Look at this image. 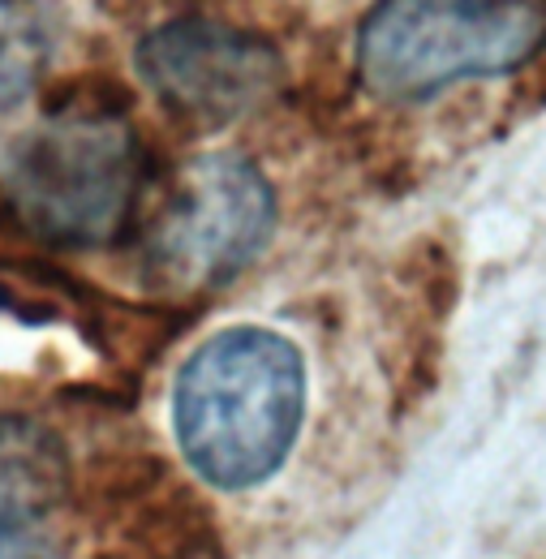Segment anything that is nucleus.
Instances as JSON below:
<instances>
[{"mask_svg": "<svg viewBox=\"0 0 546 559\" xmlns=\"http://www.w3.org/2000/svg\"><path fill=\"white\" fill-rule=\"evenodd\" d=\"M546 48V0H379L357 31V78L392 104L525 70Z\"/></svg>", "mask_w": 546, "mask_h": 559, "instance_id": "nucleus-3", "label": "nucleus"}, {"mask_svg": "<svg viewBox=\"0 0 546 559\" xmlns=\"http://www.w3.org/2000/svg\"><path fill=\"white\" fill-rule=\"evenodd\" d=\"M134 70L168 112L199 126H228L275 91L280 52L246 26L186 13L142 35Z\"/></svg>", "mask_w": 546, "mask_h": 559, "instance_id": "nucleus-5", "label": "nucleus"}, {"mask_svg": "<svg viewBox=\"0 0 546 559\" xmlns=\"http://www.w3.org/2000/svg\"><path fill=\"white\" fill-rule=\"evenodd\" d=\"M306 421V357L272 328H224L186 357L173 383V439L211 490L272 483Z\"/></svg>", "mask_w": 546, "mask_h": 559, "instance_id": "nucleus-1", "label": "nucleus"}, {"mask_svg": "<svg viewBox=\"0 0 546 559\" xmlns=\"http://www.w3.org/2000/svg\"><path fill=\"white\" fill-rule=\"evenodd\" d=\"M69 443L26 414H0V559H69Z\"/></svg>", "mask_w": 546, "mask_h": 559, "instance_id": "nucleus-6", "label": "nucleus"}, {"mask_svg": "<svg viewBox=\"0 0 546 559\" xmlns=\"http://www.w3.org/2000/svg\"><path fill=\"white\" fill-rule=\"evenodd\" d=\"M142 190L134 121L112 104H69L17 142L0 173L9 219L52 250H95L126 233Z\"/></svg>", "mask_w": 546, "mask_h": 559, "instance_id": "nucleus-2", "label": "nucleus"}, {"mask_svg": "<svg viewBox=\"0 0 546 559\" xmlns=\"http://www.w3.org/2000/svg\"><path fill=\"white\" fill-rule=\"evenodd\" d=\"M275 228L272 181L241 155L186 164L164 211L142 237V267L164 288H215L233 280Z\"/></svg>", "mask_w": 546, "mask_h": 559, "instance_id": "nucleus-4", "label": "nucleus"}]
</instances>
